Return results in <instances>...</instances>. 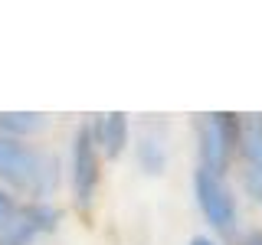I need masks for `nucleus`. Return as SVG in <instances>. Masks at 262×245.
Listing matches in <instances>:
<instances>
[{"label": "nucleus", "mask_w": 262, "mask_h": 245, "mask_svg": "<svg viewBox=\"0 0 262 245\" xmlns=\"http://www.w3.org/2000/svg\"><path fill=\"white\" fill-rule=\"evenodd\" d=\"M56 177H59V163L49 154L16 141V137L0 134V180L33 196H46L56 186Z\"/></svg>", "instance_id": "1"}, {"label": "nucleus", "mask_w": 262, "mask_h": 245, "mask_svg": "<svg viewBox=\"0 0 262 245\" xmlns=\"http://www.w3.org/2000/svg\"><path fill=\"white\" fill-rule=\"evenodd\" d=\"M193 193L196 203H200L207 223L223 235H236V223H239V212H236V200L233 193L223 186V180L213 177L210 170L196 167L193 170Z\"/></svg>", "instance_id": "2"}, {"label": "nucleus", "mask_w": 262, "mask_h": 245, "mask_svg": "<svg viewBox=\"0 0 262 245\" xmlns=\"http://www.w3.org/2000/svg\"><path fill=\"white\" fill-rule=\"evenodd\" d=\"M236 144V114H207L200 125V167L220 177Z\"/></svg>", "instance_id": "3"}, {"label": "nucleus", "mask_w": 262, "mask_h": 245, "mask_svg": "<svg viewBox=\"0 0 262 245\" xmlns=\"http://www.w3.org/2000/svg\"><path fill=\"white\" fill-rule=\"evenodd\" d=\"M98 186V151H95V131L79 128L72 144V190H76L79 209L92 206V196Z\"/></svg>", "instance_id": "4"}, {"label": "nucleus", "mask_w": 262, "mask_h": 245, "mask_svg": "<svg viewBox=\"0 0 262 245\" xmlns=\"http://www.w3.org/2000/svg\"><path fill=\"white\" fill-rule=\"evenodd\" d=\"M59 223V212L46 203H33V206L16 209L13 223L0 232V245H30L39 232H53Z\"/></svg>", "instance_id": "5"}, {"label": "nucleus", "mask_w": 262, "mask_h": 245, "mask_svg": "<svg viewBox=\"0 0 262 245\" xmlns=\"http://www.w3.org/2000/svg\"><path fill=\"white\" fill-rule=\"evenodd\" d=\"M138 163H141L144 174L151 177H161L164 167H167V144H164V128L161 125H151L141 131L138 137Z\"/></svg>", "instance_id": "6"}, {"label": "nucleus", "mask_w": 262, "mask_h": 245, "mask_svg": "<svg viewBox=\"0 0 262 245\" xmlns=\"http://www.w3.org/2000/svg\"><path fill=\"white\" fill-rule=\"evenodd\" d=\"M95 131H98V144H102L105 157H118L125 141H128V114H121V111L102 114Z\"/></svg>", "instance_id": "7"}, {"label": "nucleus", "mask_w": 262, "mask_h": 245, "mask_svg": "<svg viewBox=\"0 0 262 245\" xmlns=\"http://www.w3.org/2000/svg\"><path fill=\"white\" fill-rule=\"evenodd\" d=\"M39 128H46V114L39 111H0V131L7 137H27V134H36Z\"/></svg>", "instance_id": "8"}, {"label": "nucleus", "mask_w": 262, "mask_h": 245, "mask_svg": "<svg viewBox=\"0 0 262 245\" xmlns=\"http://www.w3.org/2000/svg\"><path fill=\"white\" fill-rule=\"evenodd\" d=\"M239 141H243V151H246V160L249 167L262 174V118H249L239 131Z\"/></svg>", "instance_id": "9"}, {"label": "nucleus", "mask_w": 262, "mask_h": 245, "mask_svg": "<svg viewBox=\"0 0 262 245\" xmlns=\"http://www.w3.org/2000/svg\"><path fill=\"white\" fill-rule=\"evenodd\" d=\"M13 216H16V203H13V196L0 186V232L13 223Z\"/></svg>", "instance_id": "10"}, {"label": "nucleus", "mask_w": 262, "mask_h": 245, "mask_svg": "<svg viewBox=\"0 0 262 245\" xmlns=\"http://www.w3.org/2000/svg\"><path fill=\"white\" fill-rule=\"evenodd\" d=\"M246 190H249L252 196H256V200L262 203V174H256V170H246Z\"/></svg>", "instance_id": "11"}, {"label": "nucleus", "mask_w": 262, "mask_h": 245, "mask_svg": "<svg viewBox=\"0 0 262 245\" xmlns=\"http://www.w3.org/2000/svg\"><path fill=\"white\" fill-rule=\"evenodd\" d=\"M190 245H216V242H210L207 235H193V239H190Z\"/></svg>", "instance_id": "12"}, {"label": "nucleus", "mask_w": 262, "mask_h": 245, "mask_svg": "<svg viewBox=\"0 0 262 245\" xmlns=\"http://www.w3.org/2000/svg\"><path fill=\"white\" fill-rule=\"evenodd\" d=\"M246 245H262V232H252L249 239H246Z\"/></svg>", "instance_id": "13"}]
</instances>
